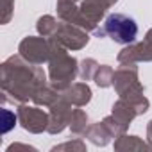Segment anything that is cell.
<instances>
[{"mask_svg": "<svg viewBox=\"0 0 152 152\" xmlns=\"http://www.w3.org/2000/svg\"><path fill=\"white\" fill-rule=\"evenodd\" d=\"M104 29L111 39H115L116 43H122V45L132 43L138 36V25H136L134 18H131L127 15H120V13L109 15L104 23Z\"/></svg>", "mask_w": 152, "mask_h": 152, "instance_id": "obj_1", "label": "cell"}]
</instances>
